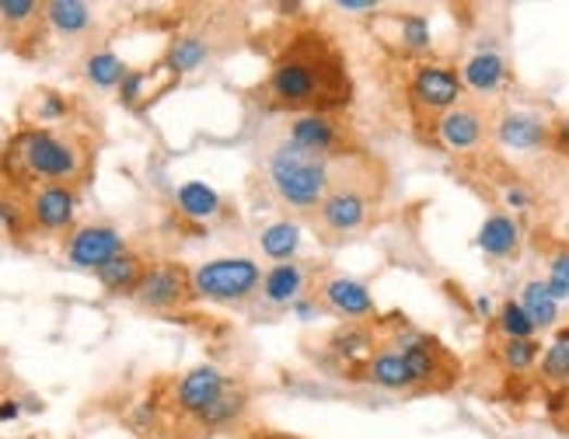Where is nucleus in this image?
<instances>
[{
  "mask_svg": "<svg viewBox=\"0 0 569 439\" xmlns=\"http://www.w3.org/2000/svg\"><path fill=\"white\" fill-rule=\"evenodd\" d=\"M0 167L18 185H32V181L66 185L81 175L85 154H81V147L74 140L57 137V133L49 129H22L14 133L11 143L4 147Z\"/></svg>",
  "mask_w": 569,
  "mask_h": 439,
  "instance_id": "1",
  "label": "nucleus"
},
{
  "mask_svg": "<svg viewBox=\"0 0 569 439\" xmlns=\"http://www.w3.org/2000/svg\"><path fill=\"white\" fill-rule=\"evenodd\" d=\"M270 181L283 206L290 210H318L332 192V164L329 158H314L283 140L270 154Z\"/></svg>",
  "mask_w": 569,
  "mask_h": 439,
  "instance_id": "2",
  "label": "nucleus"
},
{
  "mask_svg": "<svg viewBox=\"0 0 569 439\" xmlns=\"http://www.w3.org/2000/svg\"><path fill=\"white\" fill-rule=\"evenodd\" d=\"M265 95L280 109L318 112L329 105V71L318 57H283L265 80Z\"/></svg>",
  "mask_w": 569,
  "mask_h": 439,
  "instance_id": "3",
  "label": "nucleus"
},
{
  "mask_svg": "<svg viewBox=\"0 0 569 439\" xmlns=\"http://www.w3.org/2000/svg\"><path fill=\"white\" fill-rule=\"evenodd\" d=\"M262 286V265L245 255L210 259L193 273V297L213 303H242Z\"/></svg>",
  "mask_w": 569,
  "mask_h": 439,
  "instance_id": "4",
  "label": "nucleus"
},
{
  "mask_svg": "<svg viewBox=\"0 0 569 439\" xmlns=\"http://www.w3.org/2000/svg\"><path fill=\"white\" fill-rule=\"evenodd\" d=\"M461 71L447 63H420L409 77V98L426 112H450L461 105Z\"/></svg>",
  "mask_w": 569,
  "mask_h": 439,
  "instance_id": "5",
  "label": "nucleus"
},
{
  "mask_svg": "<svg viewBox=\"0 0 569 439\" xmlns=\"http://www.w3.org/2000/svg\"><path fill=\"white\" fill-rule=\"evenodd\" d=\"M133 297L150 311H175L193 297V273H186V265L178 262H154L144 268V279Z\"/></svg>",
  "mask_w": 569,
  "mask_h": 439,
  "instance_id": "6",
  "label": "nucleus"
},
{
  "mask_svg": "<svg viewBox=\"0 0 569 439\" xmlns=\"http://www.w3.org/2000/svg\"><path fill=\"white\" fill-rule=\"evenodd\" d=\"M287 143L314 158H329L343 147V126L329 112H297L287 126Z\"/></svg>",
  "mask_w": 569,
  "mask_h": 439,
  "instance_id": "7",
  "label": "nucleus"
},
{
  "mask_svg": "<svg viewBox=\"0 0 569 439\" xmlns=\"http://www.w3.org/2000/svg\"><path fill=\"white\" fill-rule=\"evenodd\" d=\"M123 234L106 224H88L77 227L71 238H66V262L77 268H98L109 259L123 255Z\"/></svg>",
  "mask_w": 569,
  "mask_h": 439,
  "instance_id": "8",
  "label": "nucleus"
},
{
  "mask_svg": "<svg viewBox=\"0 0 569 439\" xmlns=\"http://www.w3.org/2000/svg\"><path fill=\"white\" fill-rule=\"evenodd\" d=\"M367 216H371V202H367L360 189H349V185H336L318 206V220L332 234H357L367 227Z\"/></svg>",
  "mask_w": 569,
  "mask_h": 439,
  "instance_id": "9",
  "label": "nucleus"
},
{
  "mask_svg": "<svg viewBox=\"0 0 569 439\" xmlns=\"http://www.w3.org/2000/svg\"><path fill=\"white\" fill-rule=\"evenodd\" d=\"M77 196L71 185H39L28 199V220L39 230H66L74 224Z\"/></svg>",
  "mask_w": 569,
  "mask_h": 439,
  "instance_id": "10",
  "label": "nucleus"
},
{
  "mask_svg": "<svg viewBox=\"0 0 569 439\" xmlns=\"http://www.w3.org/2000/svg\"><path fill=\"white\" fill-rule=\"evenodd\" d=\"M227 377L217 366H196L186 377L175 384V404L186 415H203L210 404L227 391Z\"/></svg>",
  "mask_w": 569,
  "mask_h": 439,
  "instance_id": "11",
  "label": "nucleus"
},
{
  "mask_svg": "<svg viewBox=\"0 0 569 439\" xmlns=\"http://www.w3.org/2000/svg\"><path fill=\"white\" fill-rule=\"evenodd\" d=\"M318 300L329 303V308L346 321H363L374 314L371 290H367V283L354 279V276H329L318 286Z\"/></svg>",
  "mask_w": 569,
  "mask_h": 439,
  "instance_id": "12",
  "label": "nucleus"
},
{
  "mask_svg": "<svg viewBox=\"0 0 569 439\" xmlns=\"http://www.w3.org/2000/svg\"><path fill=\"white\" fill-rule=\"evenodd\" d=\"M496 140L510 150H542L552 140V126L539 112H507L496 123Z\"/></svg>",
  "mask_w": 569,
  "mask_h": 439,
  "instance_id": "13",
  "label": "nucleus"
},
{
  "mask_svg": "<svg viewBox=\"0 0 569 439\" xmlns=\"http://www.w3.org/2000/svg\"><path fill=\"white\" fill-rule=\"evenodd\" d=\"M437 140L447 150H475L485 140V120L479 109L458 105L437 120Z\"/></svg>",
  "mask_w": 569,
  "mask_h": 439,
  "instance_id": "14",
  "label": "nucleus"
},
{
  "mask_svg": "<svg viewBox=\"0 0 569 439\" xmlns=\"http://www.w3.org/2000/svg\"><path fill=\"white\" fill-rule=\"evenodd\" d=\"M507 77H510V66L504 57L493 53V49H479V53H472L461 66V84L475 95H496L507 84Z\"/></svg>",
  "mask_w": 569,
  "mask_h": 439,
  "instance_id": "15",
  "label": "nucleus"
},
{
  "mask_svg": "<svg viewBox=\"0 0 569 439\" xmlns=\"http://www.w3.org/2000/svg\"><path fill=\"white\" fill-rule=\"evenodd\" d=\"M305 286H308V273L305 265L297 262H283L273 265L270 273H262V300L273 303V308H290L297 297H305Z\"/></svg>",
  "mask_w": 569,
  "mask_h": 439,
  "instance_id": "16",
  "label": "nucleus"
},
{
  "mask_svg": "<svg viewBox=\"0 0 569 439\" xmlns=\"http://www.w3.org/2000/svg\"><path fill=\"white\" fill-rule=\"evenodd\" d=\"M517 244H521V227L510 213H493L485 216V224L475 234V248L490 259H510Z\"/></svg>",
  "mask_w": 569,
  "mask_h": 439,
  "instance_id": "17",
  "label": "nucleus"
},
{
  "mask_svg": "<svg viewBox=\"0 0 569 439\" xmlns=\"http://www.w3.org/2000/svg\"><path fill=\"white\" fill-rule=\"evenodd\" d=\"M363 380L381 387V391H406V387H412L406 356H401L398 349L374 352V356L363 363Z\"/></svg>",
  "mask_w": 569,
  "mask_h": 439,
  "instance_id": "18",
  "label": "nucleus"
},
{
  "mask_svg": "<svg viewBox=\"0 0 569 439\" xmlns=\"http://www.w3.org/2000/svg\"><path fill=\"white\" fill-rule=\"evenodd\" d=\"M374 335L371 328H363V321H346L336 331L329 335V352L339 363H367L374 356Z\"/></svg>",
  "mask_w": 569,
  "mask_h": 439,
  "instance_id": "19",
  "label": "nucleus"
},
{
  "mask_svg": "<svg viewBox=\"0 0 569 439\" xmlns=\"http://www.w3.org/2000/svg\"><path fill=\"white\" fill-rule=\"evenodd\" d=\"M300 244H305V234H300V227L290 224V220H276V224H265L259 230V251L276 265L294 262Z\"/></svg>",
  "mask_w": 569,
  "mask_h": 439,
  "instance_id": "20",
  "label": "nucleus"
},
{
  "mask_svg": "<svg viewBox=\"0 0 569 439\" xmlns=\"http://www.w3.org/2000/svg\"><path fill=\"white\" fill-rule=\"evenodd\" d=\"M175 206L186 220H196V224H207L217 213H221V196H217L207 181H182L175 189Z\"/></svg>",
  "mask_w": 569,
  "mask_h": 439,
  "instance_id": "21",
  "label": "nucleus"
},
{
  "mask_svg": "<svg viewBox=\"0 0 569 439\" xmlns=\"http://www.w3.org/2000/svg\"><path fill=\"white\" fill-rule=\"evenodd\" d=\"M144 268L147 265L137 255L123 251V255H115L106 265H98L95 276H98V283H102L109 293H133L140 286V279H144Z\"/></svg>",
  "mask_w": 569,
  "mask_h": 439,
  "instance_id": "22",
  "label": "nucleus"
},
{
  "mask_svg": "<svg viewBox=\"0 0 569 439\" xmlns=\"http://www.w3.org/2000/svg\"><path fill=\"white\" fill-rule=\"evenodd\" d=\"M517 303L528 311V317L534 321V328H552L559 321V300L548 293L545 279H531L521 286V297H517Z\"/></svg>",
  "mask_w": 569,
  "mask_h": 439,
  "instance_id": "23",
  "label": "nucleus"
},
{
  "mask_svg": "<svg viewBox=\"0 0 569 439\" xmlns=\"http://www.w3.org/2000/svg\"><path fill=\"white\" fill-rule=\"evenodd\" d=\"M46 22L53 25L60 36H81L91 25V8L81 4V0H49L42 8Z\"/></svg>",
  "mask_w": 569,
  "mask_h": 439,
  "instance_id": "24",
  "label": "nucleus"
},
{
  "mask_svg": "<svg viewBox=\"0 0 569 439\" xmlns=\"http://www.w3.org/2000/svg\"><path fill=\"white\" fill-rule=\"evenodd\" d=\"M129 66L112 53V49H98V53H91L85 60V77L88 84H95L98 91H109V88H120V84L126 80Z\"/></svg>",
  "mask_w": 569,
  "mask_h": 439,
  "instance_id": "25",
  "label": "nucleus"
},
{
  "mask_svg": "<svg viewBox=\"0 0 569 439\" xmlns=\"http://www.w3.org/2000/svg\"><path fill=\"white\" fill-rule=\"evenodd\" d=\"M207 57H210V46L203 39L182 36L169 46V53H164V66H169L172 74H193L207 63Z\"/></svg>",
  "mask_w": 569,
  "mask_h": 439,
  "instance_id": "26",
  "label": "nucleus"
},
{
  "mask_svg": "<svg viewBox=\"0 0 569 439\" xmlns=\"http://www.w3.org/2000/svg\"><path fill=\"white\" fill-rule=\"evenodd\" d=\"M398 46L412 57L430 53L433 46V32L426 14H398Z\"/></svg>",
  "mask_w": 569,
  "mask_h": 439,
  "instance_id": "27",
  "label": "nucleus"
},
{
  "mask_svg": "<svg viewBox=\"0 0 569 439\" xmlns=\"http://www.w3.org/2000/svg\"><path fill=\"white\" fill-rule=\"evenodd\" d=\"M245 401H248L245 391H238V387H227V391L217 398L203 415H199V422H203L207 429H224L245 412Z\"/></svg>",
  "mask_w": 569,
  "mask_h": 439,
  "instance_id": "28",
  "label": "nucleus"
},
{
  "mask_svg": "<svg viewBox=\"0 0 569 439\" xmlns=\"http://www.w3.org/2000/svg\"><path fill=\"white\" fill-rule=\"evenodd\" d=\"M499 360H504L510 374H528L531 366H539L542 346L534 339H507L504 346H499Z\"/></svg>",
  "mask_w": 569,
  "mask_h": 439,
  "instance_id": "29",
  "label": "nucleus"
},
{
  "mask_svg": "<svg viewBox=\"0 0 569 439\" xmlns=\"http://www.w3.org/2000/svg\"><path fill=\"white\" fill-rule=\"evenodd\" d=\"M496 328L504 339H534V321L528 317V311L517 300H507L504 308L496 311Z\"/></svg>",
  "mask_w": 569,
  "mask_h": 439,
  "instance_id": "30",
  "label": "nucleus"
},
{
  "mask_svg": "<svg viewBox=\"0 0 569 439\" xmlns=\"http://www.w3.org/2000/svg\"><path fill=\"white\" fill-rule=\"evenodd\" d=\"M539 369H542V377L552 387H566L569 384V346L566 342H552L548 349H542Z\"/></svg>",
  "mask_w": 569,
  "mask_h": 439,
  "instance_id": "31",
  "label": "nucleus"
},
{
  "mask_svg": "<svg viewBox=\"0 0 569 439\" xmlns=\"http://www.w3.org/2000/svg\"><path fill=\"white\" fill-rule=\"evenodd\" d=\"M545 286L556 300H569V251H559V255L548 262Z\"/></svg>",
  "mask_w": 569,
  "mask_h": 439,
  "instance_id": "32",
  "label": "nucleus"
},
{
  "mask_svg": "<svg viewBox=\"0 0 569 439\" xmlns=\"http://www.w3.org/2000/svg\"><path fill=\"white\" fill-rule=\"evenodd\" d=\"M63 115H66V98L63 95H57V91L39 95V101H36V120L39 123H57V120H63Z\"/></svg>",
  "mask_w": 569,
  "mask_h": 439,
  "instance_id": "33",
  "label": "nucleus"
},
{
  "mask_svg": "<svg viewBox=\"0 0 569 439\" xmlns=\"http://www.w3.org/2000/svg\"><path fill=\"white\" fill-rule=\"evenodd\" d=\"M25 216H28V210H22L14 199H0V227H4L8 234H22Z\"/></svg>",
  "mask_w": 569,
  "mask_h": 439,
  "instance_id": "34",
  "label": "nucleus"
},
{
  "mask_svg": "<svg viewBox=\"0 0 569 439\" xmlns=\"http://www.w3.org/2000/svg\"><path fill=\"white\" fill-rule=\"evenodd\" d=\"M36 11H39V4H32V0H0V18L11 22V25L28 22Z\"/></svg>",
  "mask_w": 569,
  "mask_h": 439,
  "instance_id": "35",
  "label": "nucleus"
},
{
  "mask_svg": "<svg viewBox=\"0 0 569 439\" xmlns=\"http://www.w3.org/2000/svg\"><path fill=\"white\" fill-rule=\"evenodd\" d=\"M290 314H294L297 321H305V325H311V321H318V314H322V300L311 297V293L297 297V300L290 303Z\"/></svg>",
  "mask_w": 569,
  "mask_h": 439,
  "instance_id": "36",
  "label": "nucleus"
},
{
  "mask_svg": "<svg viewBox=\"0 0 569 439\" xmlns=\"http://www.w3.org/2000/svg\"><path fill=\"white\" fill-rule=\"evenodd\" d=\"M144 84H147V74L144 71H129L126 80L120 84V98L126 101V105H137L140 95H144Z\"/></svg>",
  "mask_w": 569,
  "mask_h": 439,
  "instance_id": "37",
  "label": "nucleus"
},
{
  "mask_svg": "<svg viewBox=\"0 0 569 439\" xmlns=\"http://www.w3.org/2000/svg\"><path fill=\"white\" fill-rule=\"evenodd\" d=\"M504 202H507V210H531V192L521 189V185H507L504 189Z\"/></svg>",
  "mask_w": 569,
  "mask_h": 439,
  "instance_id": "38",
  "label": "nucleus"
},
{
  "mask_svg": "<svg viewBox=\"0 0 569 439\" xmlns=\"http://www.w3.org/2000/svg\"><path fill=\"white\" fill-rule=\"evenodd\" d=\"M552 150H556V154H562V158H569V120H562V123H556L552 126Z\"/></svg>",
  "mask_w": 569,
  "mask_h": 439,
  "instance_id": "39",
  "label": "nucleus"
},
{
  "mask_svg": "<svg viewBox=\"0 0 569 439\" xmlns=\"http://www.w3.org/2000/svg\"><path fill=\"white\" fill-rule=\"evenodd\" d=\"M336 8L346 11V14H371V11H378L381 4H378V0H339Z\"/></svg>",
  "mask_w": 569,
  "mask_h": 439,
  "instance_id": "40",
  "label": "nucleus"
},
{
  "mask_svg": "<svg viewBox=\"0 0 569 439\" xmlns=\"http://www.w3.org/2000/svg\"><path fill=\"white\" fill-rule=\"evenodd\" d=\"M18 415H22V401H14V398L0 401V422H14Z\"/></svg>",
  "mask_w": 569,
  "mask_h": 439,
  "instance_id": "41",
  "label": "nucleus"
},
{
  "mask_svg": "<svg viewBox=\"0 0 569 439\" xmlns=\"http://www.w3.org/2000/svg\"><path fill=\"white\" fill-rule=\"evenodd\" d=\"M475 311H479L482 317H490V314H493V300L485 297V293H482V297H475Z\"/></svg>",
  "mask_w": 569,
  "mask_h": 439,
  "instance_id": "42",
  "label": "nucleus"
},
{
  "mask_svg": "<svg viewBox=\"0 0 569 439\" xmlns=\"http://www.w3.org/2000/svg\"><path fill=\"white\" fill-rule=\"evenodd\" d=\"M556 342H566V346H569V325H566V328H559V339H556Z\"/></svg>",
  "mask_w": 569,
  "mask_h": 439,
  "instance_id": "43",
  "label": "nucleus"
},
{
  "mask_svg": "<svg viewBox=\"0 0 569 439\" xmlns=\"http://www.w3.org/2000/svg\"><path fill=\"white\" fill-rule=\"evenodd\" d=\"M566 238H569V220H566Z\"/></svg>",
  "mask_w": 569,
  "mask_h": 439,
  "instance_id": "44",
  "label": "nucleus"
}]
</instances>
